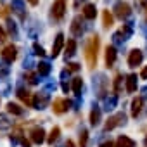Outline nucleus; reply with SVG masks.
<instances>
[{
	"mask_svg": "<svg viewBox=\"0 0 147 147\" xmlns=\"http://www.w3.org/2000/svg\"><path fill=\"white\" fill-rule=\"evenodd\" d=\"M97 52H99V36H92L85 47V59H87V64L88 67H95L97 64Z\"/></svg>",
	"mask_w": 147,
	"mask_h": 147,
	"instance_id": "1",
	"label": "nucleus"
},
{
	"mask_svg": "<svg viewBox=\"0 0 147 147\" xmlns=\"http://www.w3.org/2000/svg\"><path fill=\"white\" fill-rule=\"evenodd\" d=\"M114 14H116V18H119V19H126V18L131 14V9H130V5H128L126 2H118L116 7H114Z\"/></svg>",
	"mask_w": 147,
	"mask_h": 147,
	"instance_id": "2",
	"label": "nucleus"
},
{
	"mask_svg": "<svg viewBox=\"0 0 147 147\" xmlns=\"http://www.w3.org/2000/svg\"><path fill=\"white\" fill-rule=\"evenodd\" d=\"M69 107H71V100H67V99H55L54 104H52V109H54L55 114H62Z\"/></svg>",
	"mask_w": 147,
	"mask_h": 147,
	"instance_id": "3",
	"label": "nucleus"
},
{
	"mask_svg": "<svg viewBox=\"0 0 147 147\" xmlns=\"http://www.w3.org/2000/svg\"><path fill=\"white\" fill-rule=\"evenodd\" d=\"M142 59H144V54H142V50H138V49H133V50L130 52V55H128V66H130V67H137V66H140Z\"/></svg>",
	"mask_w": 147,
	"mask_h": 147,
	"instance_id": "4",
	"label": "nucleus"
},
{
	"mask_svg": "<svg viewBox=\"0 0 147 147\" xmlns=\"http://www.w3.org/2000/svg\"><path fill=\"white\" fill-rule=\"evenodd\" d=\"M64 12H66V0H55L52 5V16L55 19H62Z\"/></svg>",
	"mask_w": 147,
	"mask_h": 147,
	"instance_id": "5",
	"label": "nucleus"
},
{
	"mask_svg": "<svg viewBox=\"0 0 147 147\" xmlns=\"http://www.w3.org/2000/svg\"><path fill=\"white\" fill-rule=\"evenodd\" d=\"M121 123H125V114H123V113H118V114H114V116H111V118L107 119L106 130H113V128H116V126L121 125Z\"/></svg>",
	"mask_w": 147,
	"mask_h": 147,
	"instance_id": "6",
	"label": "nucleus"
},
{
	"mask_svg": "<svg viewBox=\"0 0 147 147\" xmlns=\"http://www.w3.org/2000/svg\"><path fill=\"white\" fill-rule=\"evenodd\" d=\"M16 55H18V50H16L14 45H7V47L2 50V57H4V61H5L7 64H11V62L16 59Z\"/></svg>",
	"mask_w": 147,
	"mask_h": 147,
	"instance_id": "7",
	"label": "nucleus"
},
{
	"mask_svg": "<svg viewBox=\"0 0 147 147\" xmlns=\"http://www.w3.org/2000/svg\"><path fill=\"white\" fill-rule=\"evenodd\" d=\"M30 135H31V140H33L35 144H42V142L45 140V131H43V128H40V126L31 128Z\"/></svg>",
	"mask_w": 147,
	"mask_h": 147,
	"instance_id": "8",
	"label": "nucleus"
},
{
	"mask_svg": "<svg viewBox=\"0 0 147 147\" xmlns=\"http://www.w3.org/2000/svg\"><path fill=\"white\" fill-rule=\"evenodd\" d=\"M71 33L75 35V36H82V33H83V21H82V18H80V16H76L75 19H73Z\"/></svg>",
	"mask_w": 147,
	"mask_h": 147,
	"instance_id": "9",
	"label": "nucleus"
},
{
	"mask_svg": "<svg viewBox=\"0 0 147 147\" xmlns=\"http://www.w3.org/2000/svg\"><path fill=\"white\" fill-rule=\"evenodd\" d=\"M62 45H64V35H62V33H59V35L55 36L54 45H52V57H57V55H59V52H61Z\"/></svg>",
	"mask_w": 147,
	"mask_h": 147,
	"instance_id": "10",
	"label": "nucleus"
},
{
	"mask_svg": "<svg viewBox=\"0 0 147 147\" xmlns=\"http://www.w3.org/2000/svg\"><path fill=\"white\" fill-rule=\"evenodd\" d=\"M114 61H116V49L113 45H107V49H106V66L113 67Z\"/></svg>",
	"mask_w": 147,
	"mask_h": 147,
	"instance_id": "11",
	"label": "nucleus"
},
{
	"mask_svg": "<svg viewBox=\"0 0 147 147\" xmlns=\"http://www.w3.org/2000/svg\"><path fill=\"white\" fill-rule=\"evenodd\" d=\"M18 97L28 106V107H33V95L28 92V90H24V88H19L18 90Z\"/></svg>",
	"mask_w": 147,
	"mask_h": 147,
	"instance_id": "12",
	"label": "nucleus"
},
{
	"mask_svg": "<svg viewBox=\"0 0 147 147\" xmlns=\"http://www.w3.org/2000/svg\"><path fill=\"white\" fill-rule=\"evenodd\" d=\"M49 102V95L47 94H42V95H35L33 97V107L35 109H43Z\"/></svg>",
	"mask_w": 147,
	"mask_h": 147,
	"instance_id": "13",
	"label": "nucleus"
},
{
	"mask_svg": "<svg viewBox=\"0 0 147 147\" xmlns=\"http://www.w3.org/2000/svg\"><path fill=\"white\" fill-rule=\"evenodd\" d=\"M95 16H97L95 5H94V4H87V5L83 7V18L88 19V21H92V19H95Z\"/></svg>",
	"mask_w": 147,
	"mask_h": 147,
	"instance_id": "14",
	"label": "nucleus"
},
{
	"mask_svg": "<svg viewBox=\"0 0 147 147\" xmlns=\"http://www.w3.org/2000/svg\"><path fill=\"white\" fill-rule=\"evenodd\" d=\"M137 90V75H128L126 76V92L128 94H133Z\"/></svg>",
	"mask_w": 147,
	"mask_h": 147,
	"instance_id": "15",
	"label": "nucleus"
},
{
	"mask_svg": "<svg viewBox=\"0 0 147 147\" xmlns=\"http://www.w3.org/2000/svg\"><path fill=\"white\" fill-rule=\"evenodd\" d=\"M142 106H144V100H142V97H137V99H133V102H131V116H133V118H137V116L140 114V111H142Z\"/></svg>",
	"mask_w": 147,
	"mask_h": 147,
	"instance_id": "16",
	"label": "nucleus"
},
{
	"mask_svg": "<svg viewBox=\"0 0 147 147\" xmlns=\"http://www.w3.org/2000/svg\"><path fill=\"white\" fill-rule=\"evenodd\" d=\"M114 147H135V142H133L130 137H126V135H121V137L116 140Z\"/></svg>",
	"mask_w": 147,
	"mask_h": 147,
	"instance_id": "17",
	"label": "nucleus"
},
{
	"mask_svg": "<svg viewBox=\"0 0 147 147\" xmlns=\"http://www.w3.org/2000/svg\"><path fill=\"white\" fill-rule=\"evenodd\" d=\"M12 11L21 18V19H24V4H23V0H12Z\"/></svg>",
	"mask_w": 147,
	"mask_h": 147,
	"instance_id": "18",
	"label": "nucleus"
},
{
	"mask_svg": "<svg viewBox=\"0 0 147 147\" xmlns=\"http://www.w3.org/2000/svg\"><path fill=\"white\" fill-rule=\"evenodd\" d=\"M116 102H118V97H116V94H114V95H111V97H106V99H104V109H106V111H111V109H114Z\"/></svg>",
	"mask_w": 147,
	"mask_h": 147,
	"instance_id": "19",
	"label": "nucleus"
},
{
	"mask_svg": "<svg viewBox=\"0 0 147 147\" xmlns=\"http://www.w3.org/2000/svg\"><path fill=\"white\" fill-rule=\"evenodd\" d=\"M76 54V42L75 40H67L66 43V57H73Z\"/></svg>",
	"mask_w": 147,
	"mask_h": 147,
	"instance_id": "20",
	"label": "nucleus"
},
{
	"mask_svg": "<svg viewBox=\"0 0 147 147\" xmlns=\"http://www.w3.org/2000/svg\"><path fill=\"white\" fill-rule=\"evenodd\" d=\"M82 87H83V80H82L80 76L73 78V92H75L76 95H80V94H82Z\"/></svg>",
	"mask_w": 147,
	"mask_h": 147,
	"instance_id": "21",
	"label": "nucleus"
},
{
	"mask_svg": "<svg viewBox=\"0 0 147 147\" xmlns=\"http://www.w3.org/2000/svg\"><path fill=\"white\" fill-rule=\"evenodd\" d=\"M102 23H104L106 28H111V26H113V16H111L109 11H104V12H102Z\"/></svg>",
	"mask_w": 147,
	"mask_h": 147,
	"instance_id": "22",
	"label": "nucleus"
},
{
	"mask_svg": "<svg viewBox=\"0 0 147 147\" xmlns=\"http://www.w3.org/2000/svg\"><path fill=\"white\" fill-rule=\"evenodd\" d=\"M7 111L12 113V114H16V116H21L23 114V107H19L18 104H12V102L7 104Z\"/></svg>",
	"mask_w": 147,
	"mask_h": 147,
	"instance_id": "23",
	"label": "nucleus"
},
{
	"mask_svg": "<svg viewBox=\"0 0 147 147\" xmlns=\"http://www.w3.org/2000/svg\"><path fill=\"white\" fill-rule=\"evenodd\" d=\"M99 119H100V109H97V107H95V109L90 113V123L95 126V125L99 123Z\"/></svg>",
	"mask_w": 147,
	"mask_h": 147,
	"instance_id": "24",
	"label": "nucleus"
},
{
	"mask_svg": "<svg viewBox=\"0 0 147 147\" xmlns=\"http://www.w3.org/2000/svg\"><path fill=\"white\" fill-rule=\"evenodd\" d=\"M59 133H61V130H59L57 126H55V128H52V131H50V135H49V138H47V142H49V144L52 145V144H54V142H55V140L59 138Z\"/></svg>",
	"mask_w": 147,
	"mask_h": 147,
	"instance_id": "25",
	"label": "nucleus"
},
{
	"mask_svg": "<svg viewBox=\"0 0 147 147\" xmlns=\"http://www.w3.org/2000/svg\"><path fill=\"white\" fill-rule=\"evenodd\" d=\"M38 73L40 75H49L50 73V66H49V62H38Z\"/></svg>",
	"mask_w": 147,
	"mask_h": 147,
	"instance_id": "26",
	"label": "nucleus"
},
{
	"mask_svg": "<svg viewBox=\"0 0 147 147\" xmlns=\"http://www.w3.org/2000/svg\"><path fill=\"white\" fill-rule=\"evenodd\" d=\"M121 90V75H116L114 76V94H119Z\"/></svg>",
	"mask_w": 147,
	"mask_h": 147,
	"instance_id": "27",
	"label": "nucleus"
},
{
	"mask_svg": "<svg viewBox=\"0 0 147 147\" xmlns=\"http://www.w3.org/2000/svg\"><path fill=\"white\" fill-rule=\"evenodd\" d=\"M87 140H88V133H87V130H82V133H80V145L87 147Z\"/></svg>",
	"mask_w": 147,
	"mask_h": 147,
	"instance_id": "28",
	"label": "nucleus"
},
{
	"mask_svg": "<svg viewBox=\"0 0 147 147\" xmlns=\"http://www.w3.org/2000/svg\"><path fill=\"white\" fill-rule=\"evenodd\" d=\"M9 126H11V123H7V118H5V116H0V128L7 130Z\"/></svg>",
	"mask_w": 147,
	"mask_h": 147,
	"instance_id": "29",
	"label": "nucleus"
},
{
	"mask_svg": "<svg viewBox=\"0 0 147 147\" xmlns=\"http://www.w3.org/2000/svg\"><path fill=\"white\" fill-rule=\"evenodd\" d=\"M78 69H80V64H76V62L67 64V71H78Z\"/></svg>",
	"mask_w": 147,
	"mask_h": 147,
	"instance_id": "30",
	"label": "nucleus"
},
{
	"mask_svg": "<svg viewBox=\"0 0 147 147\" xmlns=\"http://www.w3.org/2000/svg\"><path fill=\"white\" fill-rule=\"evenodd\" d=\"M26 78H28V83H31V85H35V83H36V76H35V75H31V73H28Z\"/></svg>",
	"mask_w": 147,
	"mask_h": 147,
	"instance_id": "31",
	"label": "nucleus"
},
{
	"mask_svg": "<svg viewBox=\"0 0 147 147\" xmlns=\"http://www.w3.org/2000/svg\"><path fill=\"white\" fill-rule=\"evenodd\" d=\"M33 49H35V52H36L38 55H45V52H43V49H42V47H40L38 43H35V45H33Z\"/></svg>",
	"mask_w": 147,
	"mask_h": 147,
	"instance_id": "32",
	"label": "nucleus"
},
{
	"mask_svg": "<svg viewBox=\"0 0 147 147\" xmlns=\"http://www.w3.org/2000/svg\"><path fill=\"white\" fill-rule=\"evenodd\" d=\"M137 2V5L140 7V9H144V7H147V0H135Z\"/></svg>",
	"mask_w": 147,
	"mask_h": 147,
	"instance_id": "33",
	"label": "nucleus"
},
{
	"mask_svg": "<svg viewBox=\"0 0 147 147\" xmlns=\"http://www.w3.org/2000/svg\"><path fill=\"white\" fill-rule=\"evenodd\" d=\"M4 40H7V35H5L4 28H0V42H4Z\"/></svg>",
	"mask_w": 147,
	"mask_h": 147,
	"instance_id": "34",
	"label": "nucleus"
},
{
	"mask_svg": "<svg viewBox=\"0 0 147 147\" xmlns=\"http://www.w3.org/2000/svg\"><path fill=\"white\" fill-rule=\"evenodd\" d=\"M140 76H142L144 80H147V66H145V67L142 69V73H140Z\"/></svg>",
	"mask_w": 147,
	"mask_h": 147,
	"instance_id": "35",
	"label": "nucleus"
},
{
	"mask_svg": "<svg viewBox=\"0 0 147 147\" xmlns=\"http://www.w3.org/2000/svg\"><path fill=\"white\" fill-rule=\"evenodd\" d=\"M21 144H23V147H30V142L26 138H21Z\"/></svg>",
	"mask_w": 147,
	"mask_h": 147,
	"instance_id": "36",
	"label": "nucleus"
},
{
	"mask_svg": "<svg viewBox=\"0 0 147 147\" xmlns=\"http://www.w3.org/2000/svg\"><path fill=\"white\" fill-rule=\"evenodd\" d=\"M100 147H113V144H111V142H104Z\"/></svg>",
	"mask_w": 147,
	"mask_h": 147,
	"instance_id": "37",
	"label": "nucleus"
},
{
	"mask_svg": "<svg viewBox=\"0 0 147 147\" xmlns=\"http://www.w3.org/2000/svg\"><path fill=\"white\" fill-rule=\"evenodd\" d=\"M66 147H75V144H73L71 140H67V142H66Z\"/></svg>",
	"mask_w": 147,
	"mask_h": 147,
	"instance_id": "38",
	"label": "nucleus"
},
{
	"mask_svg": "<svg viewBox=\"0 0 147 147\" xmlns=\"http://www.w3.org/2000/svg\"><path fill=\"white\" fill-rule=\"evenodd\" d=\"M28 2H30L31 5H36V4H38V0H28Z\"/></svg>",
	"mask_w": 147,
	"mask_h": 147,
	"instance_id": "39",
	"label": "nucleus"
},
{
	"mask_svg": "<svg viewBox=\"0 0 147 147\" xmlns=\"http://www.w3.org/2000/svg\"><path fill=\"white\" fill-rule=\"evenodd\" d=\"M80 2H83V0H76V2H75V7H76V9L80 7Z\"/></svg>",
	"mask_w": 147,
	"mask_h": 147,
	"instance_id": "40",
	"label": "nucleus"
},
{
	"mask_svg": "<svg viewBox=\"0 0 147 147\" xmlns=\"http://www.w3.org/2000/svg\"><path fill=\"white\" fill-rule=\"evenodd\" d=\"M145 147H147V137H145Z\"/></svg>",
	"mask_w": 147,
	"mask_h": 147,
	"instance_id": "41",
	"label": "nucleus"
}]
</instances>
